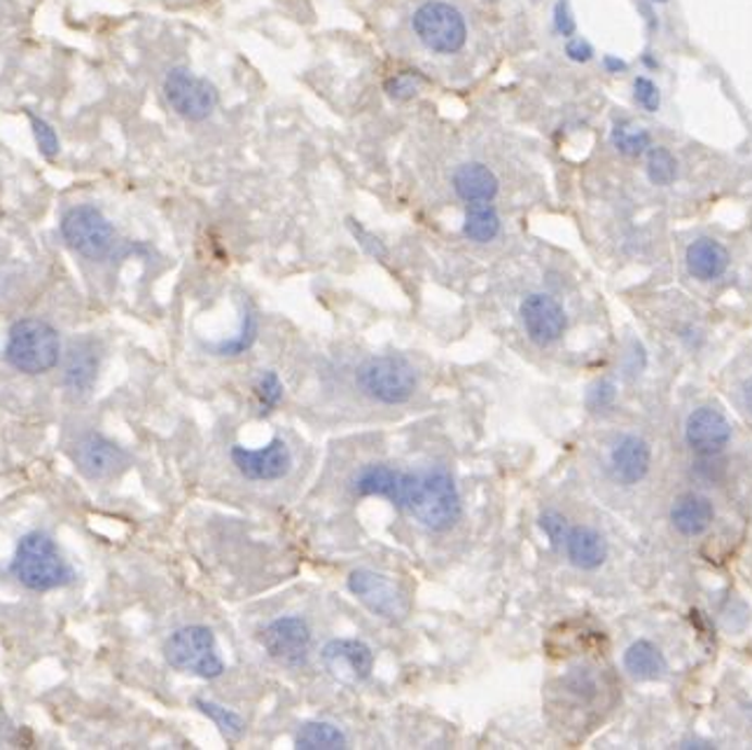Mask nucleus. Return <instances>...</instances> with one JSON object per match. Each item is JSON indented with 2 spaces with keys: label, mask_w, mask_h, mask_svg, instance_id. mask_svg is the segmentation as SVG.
Masks as SVG:
<instances>
[{
  "label": "nucleus",
  "mask_w": 752,
  "mask_h": 750,
  "mask_svg": "<svg viewBox=\"0 0 752 750\" xmlns=\"http://www.w3.org/2000/svg\"><path fill=\"white\" fill-rule=\"evenodd\" d=\"M648 179L652 185L668 187L678 175V159L664 146L648 148V162H645Z\"/></svg>",
  "instance_id": "nucleus-28"
},
{
  "label": "nucleus",
  "mask_w": 752,
  "mask_h": 750,
  "mask_svg": "<svg viewBox=\"0 0 752 750\" xmlns=\"http://www.w3.org/2000/svg\"><path fill=\"white\" fill-rule=\"evenodd\" d=\"M414 475L416 472L393 470L391 466H383V463H370V466L360 468L354 480H350V491L360 499H386L397 509H405L414 484Z\"/></svg>",
  "instance_id": "nucleus-16"
},
{
  "label": "nucleus",
  "mask_w": 752,
  "mask_h": 750,
  "mask_svg": "<svg viewBox=\"0 0 752 750\" xmlns=\"http://www.w3.org/2000/svg\"><path fill=\"white\" fill-rule=\"evenodd\" d=\"M61 236L77 255L87 260H103L115 246V228L91 204L73 206L61 218Z\"/></svg>",
  "instance_id": "nucleus-7"
},
{
  "label": "nucleus",
  "mask_w": 752,
  "mask_h": 750,
  "mask_svg": "<svg viewBox=\"0 0 752 750\" xmlns=\"http://www.w3.org/2000/svg\"><path fill=\"white\" fill-rule=\"evenodd\" d=\"M452 185H454V193L458 195V199H463L466 204L493 201L495 195H498V187H501L498 179H495V173L482 162L460 164L452 175Z\"/></svg>",
  "instance_id": "nucleus-20"
},
{
  "label": "nucleus",
  "mask_w": 752,
  "mask_h": 750,
  "mask_svg": "<svg viewBox=\"0 0 752 750\" xmlns=\"http://www.w3.org/2000/svg\"><path fill=\"white\" fill-rule=\"evenodd\" d=\"M262 646L271 660L285 666H299L311 652V629L297 615H285L271 622L262 631Z\"/></svg>",
  "instance_id": "nucleus-13"
},
{
  "label": "nucleus",
  "mask_w": 752,
  "mask_h": 750,
  "mask_svg": "<svg viewBox=\"0 0 752 750\" xmlns=\"http://www.w3.org/2000/svg\"><path fill=\"white\" fill-rule=\"evenodd\" d=\"M654 3H666V0H654Z\"/></svg>",
  "instance_id": "nucleus-41"
},
{
  "label": "nucleus",
  "mask_w": 752,
  "mask_h": 750,
  "mask_svg": "<svg viewBox=\"0 0 752 750\" xmlns=\"http://www.w3.org/2000/svg\"><path fill=\"white\" fill-rule=\"evenodd\" d=\"M603 69H605L607 73L619 75V73H627L629 63H627V61H621V59L615 57V54H605V57H603Z\"/></svg>",
  "instance_id": "nucleus-40"
},
{
  "label": "nucleus",
  "mask_w": 752,
  "mask_h": 750,
  "mask_svg": "<svg viewBox=\"0 0 752 750\" xmlns=\"http://www.w3.org/2000/svg\"><path fill=\"white\" fill-rule=\"evenodd\" d=\"M232 463L250 482H276L291 475L293 452L281 438H274L260 450L236 444L232 446Z\"/></svg>",
  "instance_id": "nucleus-12"
},
{
  "label": "nucleus",
  "mask_w": 752,
  "mask_h": 750,
  "mask_svg": "<svg viewBox=\"0 0 752 750\" xmlns=\"http://www.w3.org/2000/svg\"><path fill=\"white\" fill-rule=\"evenodd\" d=\"M356 384L374 403L405 405L416 393L419 377L403 356H374L358 367Z\"/></svg>",
  "instance_id": "nucleus-4"
},
{
  "label": "nucleus",
  "mask_w": 752,
  "mask_h": 750,
  "mask_svg": "<svg viewBox=\"0 0 752 750\" xmlns=\"http://www.w3.org/2000/svg\"><path fill=\"white\" fill-rule=\"evenodd\" d=\"M613 146L617 148V152L627 155V157H640L643 152H648L650 148V134L643 126H638L629 120L617 122L613 126V134H611Z\"/></svg>",
  "instance_id": "nucleus-27"
},
{
  "label": "nucleus",
  "mask_w": 752,
  "mask_h": 750,
  "mask_svg": "<svg viewBox=\"0 0 752 750\" xmlns=\"http://www.w3.org/2000/svg\"><path fill=\"white\" fill-rule=\"evenodd\" d=\"M624 668L636 680H657L666 672V657L652 641L640 638L624 652Z\"/></svg>",
  "instance_id": "nucleus-23"
},
{
  "label": "nucleus",
  "mask_w": 752,
  "mask_h": 750,
  "mask_svg": "<svg viewBox=\"0 0 752 750\" xmlns=\"http://www.w3.org/2000/svg\"><path fill=\"white\" fill-rule=\"evenodd\" d=\"M613 401H615V386L607 384V381H603V384H599L594 391L589 393L591 407H607Z\"/></svg>",
  "instance_id": "nucleus-39"
},
{
  "label": "nucleus",
  "mask_w": 752,
  "mask_h": 750,
  "mask_svg": "<svg viewBox=\"0 0 752 750\" xmlns=\"http://www.w3.org/2000/svg\"><path fill=\"white\" fill-rule=\"evenodd\" d=\"M463 234L474 244H489L501 234V216L486 204H468L466 220H463Z\"/></svg>",
  "instance_id": "nucleus-24"
},
{
  "label": "nucleus",
  "mask_w": 752,
  "mask_h": 750,
  "mask_svg": "<svg viewBox=\"0 0 752 750\" xmlns=\"http://www.w3.org/2000/svg\"><path fill=\"white\" fill-rule=\"evenodd\" d=\"M195 706L204 713L211 717V721L215 723V727L225 734L227 739L236 741V739H242L244 737V731H246V723H244V717L225 709V706H220L215 704V701H208V699H195Z\"/></svg>",
  "instance_id": "nucleus-29"
},
{
  "label": "nucleus",
  "mask_w": 752,
  "mask_h": 750,
  "mask_svg": "<svg viewBox=\"0 0 752 750\" xmlns=\"http://www.w3.org/2000/svg\"><path fill=\"white\" fill-rule=\"evenodd\" d=\"M733 397H736V405H739V409L752 421V372H748L739 379V384H736V389H733Z\"/></svg>",
  "instance_id": "nucleus-37"
},
{
  "label": "nucleus",
  "mask_w": 752,
  "mask_h": 750,
  "mask_svg": "<svg viewBox=\"0 0 752 750\" xmlns=\"http://www.w3.org/2000/svg\"><path fill=\"white\" fill-rule=\"evenodd\" d=\"M283 381L279 379L276 372L264 370L258 379V384H255V395H258L260 401V417L264 414L274 411L279 407V403L283 401Z\"/></svg>",
  "instance_id": "nucleus-30"
},
{
  "label": "nucleus",
  "mask_w": 752,
  "mask_h": 750,
  "mask_svg": "<svg viewBox=\"0 0 752 750\" xmlns=\"http://www.w3.org/2000/svg\"><path fill=\"white\" fill-rule=\"evenodd\" d=\"M633 99L636 103L648 110V113H657L659 106H662V94H659V87L652 83L650 77L645 75H638L633 79Z\"/></svg>",
  "instance_id": "nucleus-32"
},
{
  "label": "nucleus",
  "mask_w": 752,
  "mask_h": 750,
  "mask_svg": "<svg viewBox=\"0 0 752 750\" xmlns=\"http://www.w3.org/2000/svg\"><path fill=\"white\" fill-rule=\"evenodd\" d=\"M10 570L30 592H52V589L71 585L75 578L57 542L42 531L26 533L20 540Z\"/></svg>",
  "instance_id": "nucleus-1"
},
{
  "label": "nucleus",
  "mask_w": 752,
  "mask_h": 750,
  "mask_svg": "<svg viewBox=\"0 0 752 750\" xmlns=\"http://www.w3.org/2000/svg\"><path fill=\"white\" fill-rule=\"evenodd\" d=\"M652 468V446L640 435H621L607 454V470L621 487L640 484Z\"/></svg>",
  "instance_id": "nucleus-17"
},
{
  "label": "nucleus",
  "mask_w": 752,
  "mask_h": 750,
  "mask_svg": "<svg viewBox=\"0 0 752 750\" xmlns=\"http://www.w3.org/2000/svg\"><path fill=\"white\" fill-rule=\"evenodd\" d=\"M566 54L575 63H587L594 59V47H591V42L584 38H568Z\"/></svg>",
  "instance_id": "nucleus-38"
},
{
  "label": "nucleus",
  "mask_w": 752,
  "mask_h": 750,
  "mask_svg": "<svg viewBox=\"0 0 752 750\" xmlns=\"http://www.w3.org/2000/svg\"><path fill=\"white\" fill-rule=\"evenodd\" d=\"M407 513L430 531H449L463 515L460 493L454 477L444 468L414 475Z\"/></svg>",
  "instance_id": "nucleus-2"
},
{
  "label": "nucleus",
  "mask_w": 752,
  "mask_h": 750,
  "mask_svg": "<svg viewBox=\"0 0 752 750\" xmlns=\"http://www.w3.org/2000/svg\"><path fill=\"white\" fill-rule=\"evenodd\" d=\"M295 746L299 750H340L346 748V737L344 731L340 727H334L332 723L316 721L299 727Z\"/></svg>",
  "instance_id": "nucleus-25"
},
{
  "label": "nucleus",
  "mask_w": 752,
  "mask_h": 750,
  "mask_svg": "<svg viewBox=\"0 0 752 750\" xmlns=\"http://www.w3.org/2000/svg\"><path fill=\"white\" fill-rule=\"evenodd\" d=\"M414 34L430 52L456 54L468 40V26L463 14L444 0H428L414 12Z\"/></svg>",
  "instance_id": "nucleus-6"
},
{
  "label": "nucleus",
  "mask_w": 752,
  "mask_h": 750,
  "mask_svg": "<svg viewBox=\"0 0 752 750\" xmlns=\"http://www.w3.org/2000/svg\"><path fill=\"white\" fill-rule=\"evenodd\" d=\"M687 274L701 283H713L723 279L729 269V250L711 236H701L687 246L685 253Z\"/></svg>",
  "instance_id": "nucleus-19"
},
{
  "label": "nucleus",
  "mask_w": 752,
  "mask_h": 750,
  "mask_svg": "<svg viewBox=\"0 0 752 750\" xmlns=\"http://www.w3.org/2000/svg\"><path fill=\"white\" fill-rule=\"evenodd\" d=\"M685 446L694 454V458L725 456L733 440L731 421L725 417L723 409L701 405L687 414L682 426Z\"/></svg>",
  "instance_id": "nucleus-9"
},
{
  "label": "nucleus",
  "mask_w": 752,
  "mask_h": 750,
  "mask_svg": "<svg viewBox=\"0 0 752 750\" xmlns=\"http://www.w3.org/2000/svg\"><path fill=\"white\" fill-rule=\"evenodd\" d=\"M521 323L533 344L552 346L564 337L568 318L564 307L552 295L533 293L521 302Z\"/></svg>",
  "instance_id": "nucleus-15"
},
{
  "label": "nucleus",
  "mask_w": 752,
  "mask_h": 750,
  "mask_svg": "<svg viewBox=\"0 0 752 750\" xmlns=\"http://www.w3.org/2000/svg\"><path fill=\"white\" fill-rule=\"evenodd\" d=\"M346 585L348 592L381 619L403 622L411 613V601L405 589L395 585L391 578L381 576V573L358 568L350 573Z\"/></svg>",
  "instance_id": "nucleus-8"
},
{
  "label": "nucleus",
  "mask_w": 752,
  "mask_h": 750,
  "mask_svg": "<svg viewBox=\"0 0 752 750\" xmlns=\"http://www.w3.org/2000/svg\"><path fill=\"white\" fill-rule=\"evenodd\" d=\"M320 660H323V666L334 680L346 685L362 683L374 672L372 648L356 641V638H334L320 650Z\"/></svg>",
  "instance_id": "nucleus-14"
},
{
  "label": "nucleus",
  "mask_w": 752,
  "mask_h": 750,
  "mask_svg": "<svg viewBox=\"0 0 752 750\" xmlns=\"http://www.w3.org/2000/svg\"><path fill=\"white\" fill-rule=\"evenodd\" d=\"M715 521V505L699 491H685L670 505V524L685 538L706 533Z\"/></svg>",
  "instance_id": "nucleus-18"
},
{
  "label": "nucleus",
  "mask_w": 752,
  "mask_h": 750,
  "mask_svg": "<svg viewBox=\"0 0 752 750\" xmlns=\"http://www.w3.org/2000/svg\"><path fill=\"white\" fill-rule=\"evenodd\" d=\"M562 550H566L568 562L580 570H596L607 558V542L591 526H570Z\"/></svg>",
  "instance_id": "nucleus-21"
},
{
  "label": "nucleus",
  "mask_w": 752,
  "mask_h": 750,
  "mask_svg": "<svg viewBox=\"0 0 752 750\" xmlns=\"http://www.w3.org/2000/svg\"><path fill=\"white\" fill-rule=\"evenodd\" d=\"M96 372H99V356H96L94 346L75 342L66 356V365H63V386L73 395H87L96 381Z\"/></svg>",
  "instance_id": "nucleus-22"
},
{
  "label": "nucleus",
  "mask_w": 752,
  "mask_h": 750,
  "mask_svg": "<svg viewBox=\"0 0 752 750\" xmlns=\"http://www.w3.org/2000/svg\"><path fill=\"white\" fill-rule=\"evenodd\" d=\"M164 97L181 118L201 122L218 106V89L206 77L189 73L187 69H173L164 79Z\"/></svg>",
  "instance_id": "nucleus-10"
},
{
  "label": "nucleus",
  "mask_w": 752,
  "mask_h": 750,
  "mask_svg": "<svg viewBox=\"0 0 752 750\" xmlns=\"http://www.w3.org/2000/svg\"><path fill=\"white\" fill-rule=\"evenodd\" d=\"M540 529L545 531V536L550 538L552 545L556 550L564 548V540L570 531V524L562 513H554V509H547V513L540 515Z\"/></svg>",
  "instance_id": "nucleus-34"
},
{
  "label": "nucleus",
  "mask_w": 752,
  "mask_h": 750,
  "mask_svg": "<svg viewBox=\"0 0 752 750\" xmlns=\"http://www.w3.org/2000/svg\"><path fill=\"white\" fill-rule=\"evenodd\" d=\"M28 118H30V126H34V136H36V143H38V150L47 159H54L59 155V136H57V132L45 120H40L36 115H28Z\"/></svg>",
  "instance_id": "nucleus-35"
},
{
  "label": "nucleus",
  "mask_w": 752,
  "mask_h": 750,
  "mask_svg": "<svg viewBox=\"0 0 752 750\" xmlns=\"http://www.w3.org/2000/svg\"><path fill=\"white\" fill-rule=\"evenodd\" d=\"M258 332H260L258 311H255L246 302L244 318H242V330H238L236 337H232L227 342H220L215 346V354L218 356H242V354H246V351L255 344V340H258Z\"/></svg>",
  "instance_id": "nucleus-26"
},
{
  "label": "nucleus",
  "mask_w": 752,
  "mask_h": 750,
  "mask_svg": "<svg viewBox=\"0 0 752 750\" xmlns=\"http://www.w3.org/2000/svg\"><path fill=\"white\" fill-rule=\"evenodd\" d=\"M164 657L175 672L192 674L206 680H213L225 674V662H222L218 652L215 634L201 625L173 631L164 646Z\"/></svg>",
  "instance_id": "nucleus-5"
},
{
  "label": "nucleus",
  "mask_w": 752,
  "mask_h": 750,
  "mask_svg": "<svg viewBox=\"0 0 752 750\" xmlns=\"http://www.w3.org/2000/svg\"><path fill=\"white\" fill-rule=\"evenodd\" d=\"M554 28H556V34L564 36V38H572L575 30H578V22H575L570 0H556V5H554Z\"/></svg>",
  "instance_id": "nucleus-36"
},
{
  "label": "nucleus",
  "mask_w": 752,
  "mask_h": 750,
  "mask_svg": "<svg viewBox=\"0 0 752 750\" xmlns=\"http://www.w3.org/2000/svg\"><path fill=\"white\" fill-rule=\"evenodd\" d=\"M5 358L14 370L30 377L50 372L61 358L59 332L40 318H22L10 328Z\"/></svg>",
  "instance_id": "nucleus-3"
},
{
  "label": "nucleus",
  "mask_w": 752,
  "mask_h": 750,
  "mask_svg": "<svg viewBox=\"0 0 752 750\" xmlns=\"http://www.w3.org/2000/svg\"><path fill=\"white\" fill-rule=\"evenodd\" d=\"M346 228H348L350 234H354V238L360 244V248H362L367 255H370V258L381 260V262L389 258V248L383 246L381 238H379L377 234H372L370 230H365V228L360 225V222H356L354 218H348V220H346Z\"/></svg>",
  "instance_id": "nucleus-31"
},
{
  "label": "nucleus",
  "mask_w": 752,
  "mask_h": 750,
  "mask_svg": "<svg viewBox=\"0 0 752 750\" xmlns=\"http://www.w3.org/2000/svg\"><path fill=\"white\" fill-rule=\"evenodd\" d=\"M414 73L411 71L397 73V75L386 79V91H389L391 99H395V101H409V99L416 97V94H419V79L421 77L414 75Z\"/></svg>",
  "instance_id": "nucleus-33"
},
{
  "label": "nucleus",
  "mask_w": 752,
  "mask_h": 750,
  "mask_svg": "<svg viewBox=\"0 0 752 750\" xmlns=\"http://www.w3.org/2000/svg\"><path fill=\"white\" fill-rule=\"evenodd\" d=\"M75 468L83 472L87 480H110L132 466L130 452L110 442L99 433L79 435L71 450Z\"/></svg>",
  "instance_id": "nucleus-11"
}]
</instances>
